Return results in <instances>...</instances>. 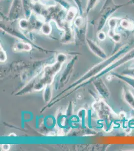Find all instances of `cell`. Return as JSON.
<instances>
[{"label": "cell", "instance_id": "d6986e66", "mask_svg": "<svg viewBox=\"0 0 134 151\" xmlns=\"http://www.w3.org/2000/svg\"><path fill=\"white\" fill-rule=\"evenodd\" d=\"M57 2L58 1V3L62 4V5L63 6V7H64L66 9H69L68 8H70V6L69 5V4L67 3L66 1H64V0H55Z\"/></svg>", "mask_w": 134, "mask_h": 151}, {"label": "cell", "instance_id": "ba28073f", "mask_svg": "<svg viewBox=\"0 0 134 151\" xmlns=\"http://www.w3.org/2000/svg\"><path fill=\"white\" fill-rule=\"evenodd\" d=\"M113 75H114L115 77L121 80L124 81V82L127 83L134 89V77L124 75L117 73H113Z\"/></svg>", "mask_w": 134, "mask_h": 151}, {"label": "cell", "instance_id": "5b68a950", "mask_svg": "<svg viewBox=\"0 0 134 151\" xmlns=\"http://www.w3.org/2000/svg\"><path fill=\"white\" fill-rule=\"evenodd\" d=\"M123 96L125 101L134 110V95L129 88L124 85L123 86Z\"/></svg>", "mask_w": 134, "mask_h": 151}, {"label": "cell", "instance_id": "5bb4252c", "mask_svg": "<svg viewBox=\"0 0 134 151\" xmlns=\"http://www.w3.org/2000/svg\"><path fill=\"white\" fill-rule=\"evenodd\" d=\"M41 30L43 34L47 35H49L52 31V27L50 24L48 23H45L42 24L41 26Z\"/></svg>", "mask_w": 134, "mask_h": 151}, {"label": "cell", "instance_id": "6da1fadb", "mask_svg": "<svg viewBox=\"0 0 134 151\" xmlns=\"http://www.w3.org/2000/svg\"><path fill=\"white\" fill-rule=\"evenodd\" d=\"M126 6L125 4H115L113 0H107L102 10V15L99 18L98 30L101 31L105 25L106 23L112 14L122 7Z\"/></svg>", "mask_w": 134, "mask_h": 151}, {"label": "cell", "instance_id": "603a6c76", "mask_svg": "<svg viewBox=\"0 0 134 151\" xmlns=\"http://www.w3.org/2000/svg\"><path fill=\"white\" fill-rule=\"evenodd\" d=\"M40 0H32L33 2H34V3H37V2H39V1Z\"/></svg>", "mask_w": 134, "mask_h": 151}, {"label": "cell", "instance_id": "2e32d148", "mask_svg": "<svg viewBox=\"0 0 134 151\" xmlns=\"http://www.w3.org/2000/svg\"><path fill=\"white\" fill-rule=\"evenodd\" d=\"M99 0H88V4H87V9H86V12L87 13L90 12L95 6Z\"/></svg>", "mask_w": 134, "mask_h": 151}, {"label": "cell", "instance_id": "e0dca14e", "mask_svg": "<svg viewBox=\"0 0 134 151\" xmlns=\"http://www.w3.org/2000/svg\"><path fill=\"white\" fill-rule=\"evenodd\" d=\"M83 18L82 17H78L77 18L76 20L75 21V25L78 28H80L83 25L84 22Z\"/></svg>", "mask_w": 134, "mask_h": 151}, {"label": "cell", "instance_id": "9a60e30c", "mask_svg": "<svg viewBox=\"0 0 134 151\" xmlns=\"http://www.w3.org/2000/svg\"><path fill=\"white\" fill-rule=\"evenodd\" d=\"M19 26L21 29L26 30L30 28V22L27 19H21L19 22Z\"/></svg>", "mask_w": 134, "mask_h": 151}, {"label": "cell", "instance_id": "52a82bcc", "mask_svg": "<svg viewBox=\"0 0 134 151\" xmlns=\"http://www.w3.org/2000/svg\"><path fill=\"white\" fill-rule=\"evenodd\" d=\"M96 86L97 89L102 96H103L104 98H109L110 96L109 89L107 86H106V84H105L102 81V80L97 82Z\"/></svg>", "mask_w": 134, "mask_h": 151}, {"label": "cell", "instance_id": "cb8c5ba5", "mask_svg": "<svg viewBox=\"0 0 134 151\" xmlns=\"http://www.w3.org/2000/svg\"></svg>", "mask_w": 134, "mask_h": 151}, {"label": "cell", "instance_id": "9c48e42d", "mask_svg": "<svg viewBox=\"0 0 134 151\" xmlns=\"http://www.w3.org/2000/svg\"><path fill=\"white\" fill-rule=\"evenodd\" d=\"M121 27L125 30L132 31L134 30V23L131 20L126 19L121 20L120 23Z\"/></svg>", "mask_w": 134, "mask_h": 151}, {"label": "cell", "instance_id": "8992f818", "mask_svg": "<svg viewBox=\"0 0 134 151\" xmlns=\"http://www.w3.org/2000/svg\"><path fill=\"white\" fill-rule=\"evenodd\" d=\"M87 43L88 44L89 47H90V49L94 53L101 58L103 59L106 58L107 55H106L105 52H104L102 49L99 47L97 44H96L94 42L90 40H87Z\"/></svg>", "mask_w": 134, "mask_h": 151}, {"label": "cell", "instance_id": "3957f363", "mask_svg": "<svg viewBox=\"0 0 134 151\" xmlns=\"http://www.w3.org/2000/svg\"><path fill=\"white\" fill-rule=\"evenodd\" d=\"M23 7L22 0H13L9 15L10 20H15L20 17L22 12Z\"/></svg>", "mask_w": 134, "mask_h": 151}, {"label": "cell", "instance_id": "277c9868", "mask_svg": "<svg viewBox=\"0 0 134 151\" xmlns=\"http://www.w3.org/2000/svg\"><path fill=\"white\" fill-rule=\"evenodd\" d=\"M120 19L117 18H112L109 20V30L108 35L115 42H119L121 40V35L116 33V29L117 27Z\"/></svg>", "mask_w": 134, "mask_h": 151}, {"label": "cell", "instance_id": "7402d4cb", "mask_svg": "<svg viewBox=\"0 0 134 151\" xmlns=\"http://www.w3.org/2000/svg\"><path fill=\"white\" fill-rule=\"evenodd\" d=\"M125 5L126 6L134 5V0H129Z\"/></svg>", "mask_w": 134, "mask_h": 151}, {"label": "cell", "instance_id": "7c38bea8", "mask_svg": "<svg viewBox=\"0 0 134 151\" xmlns=\"http://www.w3.org/2000/svg\"><path fill=\"white\" fill-rule=\"evenodd\" d=\"M77 12V10L76 8H70V9H69L65 18V20L66 21V22L68 23L72 22L76 15Z\"/></svg>", "mask_w": 134, "mask_h": 151}, {"label": "cell", "instance_id": "ffe728a7", "mask_svg": "<svg viewBox=\"0 0 134 151\" xmlns=\"http://www.w3.org/2000/svg\"><path fill=\"white\" fill-rule=\"evenodd\" d=\"M77 6H78L79 9L81 12V13H83V8H82V4L81 0H74Z\"/></svg>", "mask_w": 134, "mask_h": 151}, {"label": "cell", "instance_id": "30bf717a", "mask_svg": "<svg viewBox=\"0 0 134 151\" xmlns=\"http://www.w3.org/2000/svg\"><path fill=\"white\" fill-rule=\"evenodd\" d=\"M22 3L26 19H29L31 15L30 0H22Z\"/></svg>", "mask_w": 134, "mask_h": 151}, {"label": "cell", "instance_id": "4fadbf2b", "mask_svg": "<svg viewBox=\"0 0 134 151\" xmlns=\"http://www.w3.org/2000/svg\"><path fill=\"white\" fill-rule=\"evenodd\" d=\"M121 74L134 77V62L128 68L123 70Z\"/></svg>", "mask_w": 134, "mask_h": 151}, {"label": "cell", "instance_id": "7a4b0ae2", "mask_svg": "<svg viewBox=\"0 0 134 151\" xmlns=\"http://www.w3.org/2000/svg\"><path fill=\"white\" fill-rule=\"evenodd\" d=\"M134 59V48L131 49L127 52H126L124 55L120 57L119 59L116 62H114L113 64H112L110 66H109L106 70L104 71L103 74H105L106 73L110 72L111 70H113L114 69L118 68L121 65H123L126 63Z\"/></svg>", "mask_w": 134, "mask_h": 151}, {"label": "cell", "instance_id": "8fae6325", "mask_svg": "<svg viewBox=\"0 0 134 151\" xmlns=\"http://www.w3.org/2000/svg\"><path fill=\"white\" fill-rule=\"evenodd\" d=\"M32 49L31 45L28 43L19 42L14 47V50L17 51H27L29 52Z\"/></svg>", "mask_w": 134, "mask_h": 151}, {"label": "cell", "instance_id": "44dd1931", "mask_svg": "<svg viewBox=\"0 0 134 151\" xmlns=\"http://www.w3.org/2000/svg\"><path fill=\"white\" fill-rule=\"evenodd\" d=\"M6 60V54L2 48H1V61L4 62Z\"/></svg>", "mask_w": 134, "mask_h": 151}, {"label": "cell", "instance_id": "ac0fdd59", "mask_svg": "<svg viewBox=\"0 0 134 151\" xmlns=\"http://www.w3.org/2000/svg\"><path fill=\"white\" fill-rule=\"evenodd\" d=\"M98 38L99 40H101V41H103V40H105L106 38L105 33L103 31H100L98 33Z\"/></svg>", "mask_w": 134, "mask_h": 151}]
</instances>
